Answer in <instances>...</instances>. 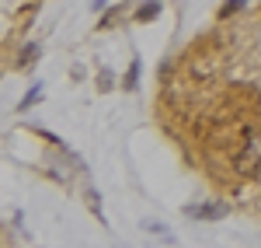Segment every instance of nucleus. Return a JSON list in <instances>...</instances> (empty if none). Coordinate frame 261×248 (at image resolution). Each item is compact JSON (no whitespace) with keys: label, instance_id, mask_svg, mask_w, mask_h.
Returning <instances> with one entry per match:
<instances>
[{"label":"nucleus","instance_id":"obj_8","mask_svg":"<svg viewBox=\"0 0 261 248\" xmlns=\"http://www.w3.org/2000/svg\"><path fill=\"white\" fill-rule=\"evenodd\" d=\"M241 4H244V0H226V7H223L220 14H223V18H226V14H233V11H237V7H241Z\"/></svg>","mask_w":261,"mask_h":248},{"label":"nucleus","instance_id":"obj_7","mask_svg":"<svg viewBox=\"0 0 261 248\" xmlns=\"http://www.w3.org/2000/svg\"><path fill=\"white\" fill-rule=\"evenodd\" d=\"M136 81H140V63H133V66H129V77H125V87H136Z\"/></svg>","mask_w":261,"mask_h":248},{"label":"nucleus","instance_id":"obj_2","mask_svg":"<svg viewBox=\"0 0 261 248\" xmlns=\"http://www.w3.org/2000/svg\"><path fill=\"white\" fill-rule=\"evenodd\" d=\"M185 213L195 217V220H220L230 213V207L226 203H202V207H185Z\"/></svg>","mask_w":261,"mask_h":248},{"label":"nucleus","instance_id":"obj_3","mask_svg":"<svg viewBox=\"0 0 261 248\" xmlns=\"http://www.w3.org/2000/svg\"><path fill=\"white\" fill-rule=\"evenodd\" d=\"M157 14H161V4H157V0H150V4H143L140 11H136V21H153Z\"/></svg>","mask_w":261,"mask_h":248},{"label":"nucleus","instance_id":"obj_1","mask_svg":"<svg viewBox=\"0 0 261 248\" xmlns=\"http://www.w3.org/2000/svg\"><path fill=\"white\" fill-rule=\"evenodd\" d=\"M258 168H261V129H247L241 154H237V171L241 175H258Z\"/></svg>","mask_w":261,"mask_h":248},{"label":"nucleus","instance_id":"obj_6","mask_svg":"<svg viewBox=\"0 0 261 248\" xmlns=\"http://www.w3.org/2000/svg\"><path fill=\"white\" fill-rule=\"evenodd\" d=\"M39 98H42V84H35V87H32V91L24 95V102H21V108H28V105H35Z\"/></svg>","mask_w":261,"mask_h":248},{"label":"nucleus","instance_id":"obj_5","mask_svg":"<svg viewBox=\"0 0 261 248\" xmlns=\"http://www.w3.org/2000/svg\"><path fill=\"white\" fill-rule=\"evenodd\" d=\"M143 231H150V234H161V238H167V241H171L167 228H164V224H157V220H143Z\"/></svg>","mask_w":261,"mask_h":248},{"label":"nucleus","instance_id":"obj_4","mask_svg":"<svg viewBox=\"0 0 261 248\" xmlns=\"http://www.w3.org/2000/svg\"><path fill=\"white\" fill-rule=\"evenodd\" d=\"M35 56H39V46H35V42H28V46H24V49H21V66H32V60H35Z\"/></svg>","mask_w":261,"mask_h":248}]
</instances>
